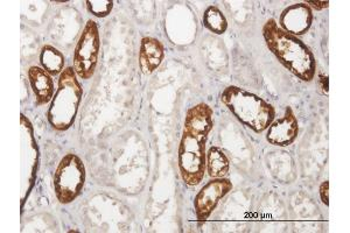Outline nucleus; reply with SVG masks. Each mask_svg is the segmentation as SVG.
Returning a JSON list of instances; mask_svg holds the SVG:
<instances>
[{
  "instance_id": "f257e3e1",
  "label": "nucleus",
  "mask_w": 350,
  "mask_h": 233,
  "mask_svg": "<svg viewBox=\"0 0 350 233\" xmlns=\"http://www.w3.org/2000/svg\"><path fill=\"white\" fill-rule=\"evenodd\" d=\"M214 126V112L209 105L200 103L189 109L185 119L179 146V169L183 182L198 186L206 172V143Z\"/></svg>"
},
{
  "instance_id": "f03ea898",
  "label": "nucleus",
  "mask_w": 350,
  "mask_h": 233,
  "mask_svg": "<svg viewBox=\"0 0 350 233\" xmlns=\"http://www.w3.org/2000/svg\"><path fill=\"white\" fill-rule=\"evenodd\" d=\"M262 36L270 52L287 70L304 82H310L314 79L315 57L303 41L283 31L275 19L267 20L262 27Z\"/></svg>"
},
{
  "instance_id": "7ed1b4c3",
  "label": "nucleus",
  "mask_w": 350,
  "mask_h": 233,
  "mask_svg": "<svg viewBox=\"0 0 350 233\" xmlns=\"http://www.w3.org/2000/svg\"><path fill=\"white\" fill-rule=\"evenodd\" d=\"M221 100L243 125L256 133L267 130L275 120V107L250 91L230 85L223 91Z\"/></svg>"
},
{
  "instance_id": "20e7f679",
  "label": "nucleus",
  "mask_w": 350,
  "mask_h": 233,
  "mask_svg": "<svg viewBox=\"0 0 350 233\" xmlns=\"http://www.w3.org/2000/svg\"><path fill=\"white\" fill-rule=\"evenodd\" d=\"M83 89L74 68L68 67L61 72L59 87L48 110L47 119L56 131H67L75 123Z\"/></svg>"
},
{
  "instance_id": "39448f33",
  "label": "nucleus",
  "mask_w": 350,
  "mask_h": 233,
  "mask_svg": "<svg viewBox=\"0 0 350 233\" xmlns=\"http://www.w3.org/2000/svg\"><path fill=\"white\" fill-rule=\"evenodd\" d=\"M85 182V167L76 154L66 155L54 175V191L62 204H69L80 196Z\"/></svg>"
},
{
  "instance_id": "423d86ee",
  "label": "nucleus",
  "mask_w": 350,
  "mask_h": 233,
  "mask_svg": "<svg viewBox=\"0 0 350 233\" xmlns=\"http://www.w3.org/2000/svg\"><path fill=\"white\" fill-rule=\"evenodd\" d=\"M100 36L98 26L89 20L84 26L74 54V70L81 79H92L100 56Z\"/></svg>"
},
{
  "instance_id": "0eeeda50",
  "label": "nucleus",
  "mask_w": 350,
  "mask_h": 233,
  "mask_svg": "<svg viewBox=\"0 0 350 233\" xmlns=\"http://www.w3.org/2000/svg\"><path fill=\"white\" fill-rule=\"evenodd\" d=\"M232 190V183L227 178H215L208 182L200 190L194 200L196 217L200 221H207L219 201Z\"/></svg>"
},
{
  "instance_id": "6e6552de",
  "label": "nucleus",
  "mask_w": 350,
  "mask_h": 233,
  "mask_svg": "<svg viewBox=\"0 0 350 233\" xmlns=\"http://www.w3.org/2000/svg\"><path fill=\"white\" fill-rule=\"evenodd\" d=\"M313 23V12L306 4L291 5L279 18V27L292 36H303Z\"/></svg>"
},
{
  "instance_id": "1a4fd4ad",
  "label": "nucleus",
  "mask_w": 350,
  "mask_h": 233,
  "mask_svg": "<svg viewBox=\"0 0 350 233\" xmlns=\"http://www.w3.org/2000/svg\"><path fill=\"white\" fill-rule=\"evenodd\" d=\"M299 124L295 112L287 107L283 118L271 124L267 128V140L273 146L286 147L295 143L298 137Z\"/></svg>"
},
{
  "instance_id": "9d476101",
  "label": "nucleus",
  "mask_w": 350,
  "mask_h": 233,
  "mask_svg": "<svg viewBox=\"0 0 350 233\" xmlns=\"http://www.w3.org/2000/svg\"><path fill=\"white\" fill-rule=\"evenodd\" d=\"M165 57V48L159 40L144 38L140 44L139 66L145 75H150L159 68Z\"/></svg>"
},
{
  "instance_id": "9b49d317",
  "label": "nucleus",
  "mask_w": 350,
  "mask_h": 233,
  "mask_svg": "<svg viewBox=\"0 0 350 233\" xmlns=\"http://www.w3.org/2000/svg\"><path fill=\"white\" fill-rule=\"evenodd\" d=\"M28 79L36 96V104L44 105L52 102L54 96V82L44 68L31 67L28 69Z\"/></svg>"
},
{
  "instance_id": "f8f14e48",
  "label": "nucleus",
  "mask_w": 350,
  "mask_h": 233,
  "mask_svg": "<svg viewBox=\"0 0 350 233\" xmlns=\"http://www.w3.org/2000/svg\"><path fill=\"white\" fill-rule=\"evenodd\" d=\"M208 174L213 178H223L229 173L230 162L219 147H211L206 155Z\"/></svg>"
},
{
  "instance_id": "ddd939ff",
  "label": "nucleus",
  "mask_w": 350,
  "mask_h": 233,
  "mask_svg": "<svg viewBox=\"0 0 350 233\" xmlns=\"http://www.w3.org/2000/svg\"><path fill=\"white\" fill-rule=\"evenodd\" d=\"M40 64L44 70L51 76H56L64 72V56L60 51L49 44H46L41 49Z\"/></svg>"
},
{
  "instance_id": "4468645a",
  "label": "nucleus",
  "mask_w": 350,
  "mask_h": 233,
  "mask_svg": "<svg viewBox=\"0 0 350 233\" xmlns=\"http://www.w3.org/2000/svg\"><path fill=\"white\" fill-rule=\"evenodd\" d=\"M203 26L215 34H223L228 29V21L222 11L216 6H209L204 11L202 18Z\"/></svg>"
},
{
  "instance_id": "2eb2a0df",
  "label": "nucleus",
  "mask_w": 350,
  "mask_h": 233,
  "mask_svg": "<svg viewBox=\"0 0 350 233\" xmlns=\"http://www.w3.org/2000/svg\"><path fill=\"white\" fill-rule=\"evenodd\" d=\"M87 6L89 12L92 13L94 16L105 18L111 13L113 1L112 0H88Z\"/></svg>"
},
{
  "instance_id": "dca6fc26",
  "label": "nucleus",
  "mask_w": 350,
  "mask_h": 233,
  "mask_svg": "<svg viewBox=\"0 0 350 233\" xmlns=\"http://www.w3.org/2000/svg\"><path fill=\"white\" fill-rule=\"evenodd\" d=\"M320 197L325 206H329V182H323L320 186Z\"/></svg>"
},
{
  "instance_id": "f3484780",
  "label": "nucleus",
  "mask_w": 350,
  "mask_h": 233,
  "mask_svg": "<svg viewBox=\"0 0 350 233\" xmlns=\"http://www.w3.org/2000/svg\"><path fill=\"white\" fill-rule=\"evenodd\" d=\"M307 4L310 5V6L315 8L317 11H321L323 8H328L329 1H307Z\"/></svg>"
}]
</instances>
